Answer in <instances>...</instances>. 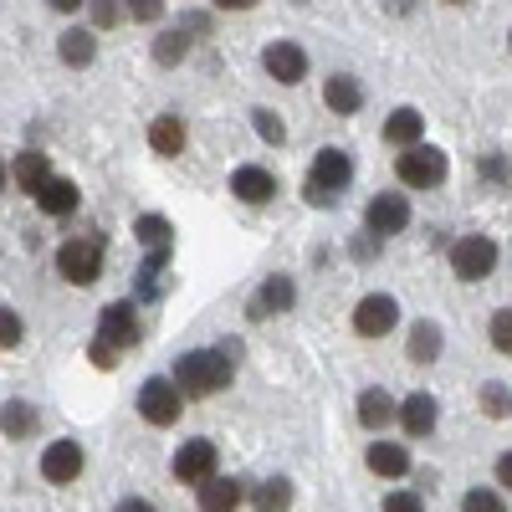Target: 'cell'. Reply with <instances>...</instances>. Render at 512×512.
<instances>
[{
	"label": "cell",
	"instance_id": "bcb514c9",
	"mask_svg": "<svg viewBox=\"0 0 512 512\" xmlns=\"http://www.w3.org/2000/svg\"><path fill=\"white\" fill-rule=\"evenodd\" d=\"M451 6H456V0H451Z\"/></svg>",
	"mask_w": 512,
	"mask_h": 512
},
{
	"label": "cell",
	"instance_id": "ba28073f",
	"mask_svg": "<svg viewBox=\"0 0 512 512\" xmlns=\"http://www.w3.org/2000/svg\"><path fill=\"white\" fill-rule=\"evenodd\" d=\"M98 344H108L113 354H123V349L139 344V313H134V303H108V308H103V318H98Z\"/></svg>",
	"mask_w": 512,
	"mask_h": 512
},
{
	"label": "cell",
	"instance_id": "f6af8a7d",
	"mask_svg": "<svg viewBox=\"0 0 512 512\" xmlns=\"http://www.w3.org/2000/svg\"><path fill=\"white\" fill-rule=\"evenodd\" d=\"M52 11H77V6H88V0H47Z\"/></svg>",
	"mask_w": 512,
	"mask_h": 512
},
{
	"label": "cell",
	"instance_id": "e0dca14e",
	"mask_svg": "<svg viewBox=\"0 0 512 512\" xmlns=\"http://www.w3.org/2000/svg\"><path fill=\"white\" fill-rule=\"evenodd\" d=\"M11 175H16V185L26 190V195H41L57 175H52V159L47 154H36V149H26V154H16V164H11Z\"/></svg>",
	"mask_w": 512,
	"mask_h": 512
},
{
	"label": "cell",
	"instance_id": "4dcf8cb0",
	"mask_svg": "<svg viewBox=\"0 0 512 512\" xmlns=\"http://www.w3.org/2000/svg\"><path fill=\"white\" fill-rule=\"evenodd\" d=\"M482 415L487 420H507L512 415V390H507V384H482Z\"/></svg>",
	"mask_w": 512,
	"mask_h": 512
},
{
	"label": "cell",
	"instance_id": "83f0119b",
	"mask_svg": "<svg viewBox=\"0 0 512 512\" xmlns=\"http://www.w3.org/2000/svg\"><path fill=\"white\" fill-rule=\"evenodd\" d=\"M185 52H190V31H185V26H175V31H159V36H154V62H159V67H175V62H185Z\"/></svg>",
	"mask_w": 512,
	"mask_h": 512
},
{
	"label": "cell",
	"instance_id": "4316f807",
	"mask_svg": "<svg viewBox=\"0 0 512 512\" xmlns=\"http://www.w3.org/2000/svg\"><path fill=\"white\" fill-rule=\"evenodd\" d=\"M77 200H82V195H77V185H72V180H52L47 190L36 195V205L47 210V216H72Z\"/></svg>",
	"mask_w": 512,
	"mask_h": 512
},
{
	"label": "cell",
	"instance_id": "ac0fdd59",
	"mask_svg": "<svg viewBox=\"0 0 512 512\" xmlns=\"http://www.w3.org/2000/svg\"><path fill=\"white\" fill-rule=\"evenodd\" d=\"M364 466H369L374 477H390V482H395V477L410 472V451H405L400 441H374V446L364 451Z\"/></svg>",
	"mask_w": 512,
	"mask_h": 512
},
{
	"label": "cell",
	"instance_id": "f35d334b",
	"mask_svg": "<svg viewBox=\"0 0 512 512\" xmlns=\"http://www.w3.org/2000/svg\"><path fill=\"white\" fill-rule=\"evenodd\" d=\"M482 180H492V185H507V159L487 154V159H482Z\"/></svg>",
	"mask_w": 512,
	"mask_h": 512
},
{
	"label": "cell",
	"instance_id": "d6a6232c",
	"mask_svg": "<svg viewBox=\"0 0 512 512\" xmlns=\"http://www.w3.org/2000/svg\"><path fill=\"white\" fill-rule=\"evenodd\" d=\"M487 338H492V349H497V354H512V308H497V313H492Z\"/></svg>",
	"mask_w": 512,
	"mask_h": 512
},
{
	"label": "cell",
	"instance_id": "1f68e13d",
	"mask_svg": "<svg viewBox=\"0 0 512 512\" xmlns=\"http://www.w3.org/2000/svg\"><path fill=\"white\" fill-rule=\"evenodd\" d=\"M461 512H507V502H502V492H492V487H472L461 497Z\"/></svg>",
	"mask_w": 512,
	"mask_h": 512
},
{
	"label": "cell",
	"instance_id": "603a6c76",
	"mask_svg": "<svg viewBox=\"0 0 512 512\" xmlns=\"http://www.w3.org/2000/svg\"><path fill=\"white\" fill-rule=\"evenodd\" d=\"M57 57H62L67 67H93V57H98V41H93V31H82V26L62 31V36H57Z\"/></svg>",
	"mask_w": 512,
	"mask_h": 512
},
{
	"label": "cell",
	"instance_id": "ffe728a7",
	"mask_svg": "<svg viewBox=\"0 0 512 512\" xmlns=\"http://www.w3.org/2000/svg\"><path fill=\"white\" fill-rule=\"evenodd\" d=\"M185 123L175 118V113H159L154 123H149V149L154 154H164V159H175V154H185Z\"/></svg>",
	"mask_w": 512,
	"mask_h": 512
},
{
	"label": "cell",
	"instance_id": "8fae6325",
	"mask_svg": "<svg viewBox=\"0 0 512 512\" xmlns=\"http://www.w3.org/2000/svg\"><path fill=\"white\" fill-rule=\"evenodd\" d=\"M410 226V200L405 195H374L364 205V231L369 236H400Z\"/></svg>",
	"mask_w": 512,
	"mask_h": 512
},
{
	"label": "cell",
	"instance_id": "60d3db41",
	"mask_svg": "<svg viewBox=\"0 0 512 512\" xmlns=\"http://www.w3.org/2000/svg\"><path fill=\"white\" fill-rule=\"evenodd\" d=\"M88 359H93L98 369H113V364H118V354H113L108 344H98V338H93V344H88Z\"/></svg>",
	"mask_w": 512,
	"mask_h": 512
},
{
	"label": "cell",
	"instance_id": "6da1fadb",
	"mask_svg": "<svg viewBox=\"0 0 512 512\" xmlns=\"http://www.w3.org/2000/svg\"><path fill=\"white\" fill-rule=\"evenodd\" d=\"M169 379H175L185 395H216L231 384V359L221 349H190V354L175 359V374Z\"/></svg>",
	"mask_w": 512,
	"mask_h": 512
},
{
	"label": "cell",
	"instance_id": "8992f818",
	"mask_svg": "<svg viewBox=\"0 0 512 512\" xmlns=\"http://www.w3.org/2000/svg\"><path fill=\"white\" fill-rule=\"evenodd\" d=\"M139 415L149 425H175L185 415V390L175 379H144V390H139Z\"/></svg>",
	"mask_w": 512,
	"mask_h": 512
},
{
	"label": "cell",
	"instance_id": "ee69618b",
	"mask_svg": "<svg viewBox=\"0 0 512 512\" xmlns=\"http://www.w3.org/2000/svg\"><path fill=\"white\" fill-rule=\"evenodd\" d=\"M256 0H216V11H251Z\"/></svg>",
	"mask_w": 512,
	"mask_h": 512
},
{
	"label": "cell",
	"instance_id": "7402d4cb",
	"mask_svg": "<svg viewBox=\"0 0 512 512\" xmlns=\"http://www.w3.org/2000/svg\"><path fill=\"white\" fill-rule=\"evenodd\" d=\"M241 482L236 477H210L200 482V512H236L241 507Z\"/></svg>",
	"mask_w": 512,
	"mask_h": 512
},
{
	"label": "cell",
	"instance_id": "d590c367",
	"mask_svg": "<svg viewBox=\"0 0 512 512\" xmlns=\"http://www.w3.org/2000/svg\"><path fill=\"white\" fill-rule=\"evenodd\" d=\"M384 512H425V502H420V492H390Z\"/></svg>",
	"mask_w": 512,
	"mask_h": 512
},
{
	"label": "cell",
	"instance_id": "7bdbcfd3",
	"mask_svg": "<svg viewBox=\"0 0 512 512\" xmlns=\"http://www.w3.org/2000/svg\"><path fill=\"white\" fill-rule=\"evenodd\" d=\"M113 512H154V507H149V502H144V497H123V502H118V507H113Z\"/></svg>",
	"mask_w": 512,
	"mask_h": 512
},
{
	"label": "cell",
	"instance_id": "e575fe53",
	"mask_svg": "<svg viewBox=\"0 0 512 512\" xmlns=\"http://www.w3.org/2000/svg\"><path fill=\"white\" fill-rule=\"evenodd\" d=\"M16 344H21V313L0 308V349H16Z\"/></svg>",
	"mask_w": 512,
	"mask_h": 512
},
{
	"label": "cell",
	"instance_id": "7dc6e473",
	"mask_svg": "<svg viewBox=\"0 0 512 512\" xmlns=\"http://www.w3.org/2000/svg\"><path fill=\"white\" fill-rule=\"evenodd\" d=\"M507 41H512V36H507Z\"/></svg>",
	"mask_w": 512,
	"mask_h": 512
},
{
	"label": "cell",
	"instance_id": "d6986e66",
	"mask_svg": "<svg viewBox=\"0 0 512 512\" xmlns=\"http://www.w3.org/2000/svg\"><path fill=\"white\" fill-rule=\"evenodd\" d=\"M390 420H400V405L390 400V390L369 384V390L359 395V425H364V431H384Z\"/></svg>",
	"mask_w": 512,
	"mask_h": 512
},
{
	"label": "cell",
	"instance_id": "74e56055",
	"mask_svg": "<svg viewBox=\"0 0 512 512\" xmlns=\"http://www.w3.org/2000/svg\"><path fill=\"white\" fill-rule=\"evenodd\" d=\"M113 21H118V0H93V26L108 31Z\"/></svg>",
	"mask_w": 512,
	"mask_h": 512
},
{
	"label": "cell",
	"instance_id": "9a60e30c",
	"mask_svg": "<svg viewBox=\"0 0 512 512\" xmlns=\"http://www.w3.org/2000/svg\"><path fill=\"white\" fill-rule=\"evenodd\" d=\"M436 420H441V410H436V395H425V390L405 395V405H400V425H405V436H410V441L431 436V431H436Z\"/></svg>",
	"mask_w": 512,
	"mask_h": 512
},
{
	"label": "cell",
	"instance_id": "b9f144b4",
	"mask_svg": "<svg viewBox=\"0 0 512 512\" xmlns=\"http://www.w3.org/2000/svg\"><path fill=\"white\" fill-rule=\"evenodd\" d=\"M497 482L512 492V451H502V456H497Z\"/></svg>",
	"mask_w": 512,
	"mask_h": 512
},
{
	"label": "cell",
	"instance_id": "7c38bea8",
	"mask_svg": "<svg viewBox=\"0 0 512 512\" xmlns=\"http://www.w3.org/2000/svg\"><path fill=\"white\" fill-rule=\"evenodd\" d=\"M82 446L77 441H52L47 451H41V477H47L52 487H67V482H77L82 477Z\"/></svg>",
	"mask_w": 512,
	"mask_h": 512
},
{
	"label": "cell",
	"instance_id": "836d02e7",
	"mask_svg": "<svg viewBox=\"0 0 512 512\" xmlns=\"http://www.w3.org/2000/svg\"><path fill=\"white\" fill-rule=\"evenodd\" d=\"M251 123H256V134H262L267 144H282V139H287V128H282L277 108H251Z\"/></svg>",
	"mask_w": 512,
	"mask_h": 512
},
{
	"label": "cell",
	"instance_id": "277c9868",
	"mask_svg": "<svg viewBox=\"0 0 512 512\" xmlns=\"http://www.w3.org/2000/svg\"><path fill=\"white\" fill-rule=\"evenodd\" d=\"M395 175H400V185H410V190H436V185L446 180V154H441L436 144L400 149V159H395Z\"/></svg>",
	"mask_w": 512,
	"mask_h": 512
},
{
	"label": "cell",
	"instance_id": "3957f363",
	"mask_svg": "<svg viewBox=\"0 0 512 512\" xmlns=\"http://www.w3.org/2000/svg\"><path fill=\"white\" fill-rule=\"evenodd\" d=\"M354 180V159L344 149H318L313 159V175H308V200L313 205H333L338 190H344Z\"/></svg>",
	"mask_w": 512,
	"mask_h": 512
},
{
	"label": "cell",
	"instance_id": "7a4b0ae2",
	"mask_svg": "<svg viewBox=\"0 0 512 512\" xmlns=\"http://www.w3.org/2000/svg\"><path fill=\"white\" fill-rule=\"evenodd\" d=\"M57 272L72 282V287H93L103 277V246L93 236H67L57 246Z\"/></svg>",
	"mask_w": 512,
	"mask_h": 512
},
{
	"label": "cell",
	"instance_id": "44dd1931",
	"mask_svg": "<svg viewBox=\"0 0 512 512\" xmlns=\"http://www.w3.org/2000/svg\"><path fill=\"white\" fill-rule=\"evenodd\" d=\"M420 134H425V118H420L415 108H395L390 118H384V139H390L395 149H415V144H425Z\"/></svg>",
	"mask_w": 512,
	"mask_h": 512
},
{
	"label": "cell",
	"instance_id": "f1b7e54d",
	"mask_svg": "<svg viewBox=\"0 0 512 512\" xmlns=\"http://www.w3.org/2000/svg\"><path fill=\"white\" fill-rule=\"evenodd\" d=\"M164 267H169V256H144V267H139V297L144 303L164 297Z\"/></svg>",
	"mask_w": 512,
	"mask_h": 512
},
{
	"label": "cell",
	"instance_id": "d4e9b609",
	"mask_svg": "<svg viewBox=\"0 0 512 512\" xmlns=\"http://www.w3.org/2000/svg\"><path fill=\"white\" fill-rule=\"evenodd\" d=\"M251 507H256V512H287V507H292V482H287V477L256 482V487H251Z\"/></svg>",
	"mask_w": 512,
	"mask_h": 512
},
{
	"label": "cell",
	"instance_id": "2e32d148",
	"mask_svg": "<svg viewBox=\"0 0 512 512\" xmlns=\"http://www.w3.org/2000/svg\"><path fill=\"white\" fill-rule=\"evenodd\" d=\"M323 103H328V113H338V118L359 113V103H364L359 77H349V72H333V77L323 82Z\"/></svg>",
	"mask_w": 512,
	"mask_h": 512
},
{
	"label": "cell",
	"instance_id": "f546056e",
	"mask_svg": "<svg viewBox=\"0 0 512 512\" xmlns=\"http://www.w3.org/2000/svg\"><path fill=\"white\" fill-rule=\"evenodd\" d=\"M0 425H6L11 441H26V436L36 431V410H31L26 400H6V420H0Z\"/></svg>",
	"mask_w": 512,
	"mask_h": 512
},
{
	"label": "cell",
	"instance_id": "52a82bcc",
	"mask_svg": "<svg viewBox=\"0 0 512 512\" xmlns=\"http://www.w3.org/2000/svg\"><path fill=\"white\" fill-rule=\"evenodd\" d=\"M297 308V282L292 277H282V272H272L262 287L251 292V303H246V318H282V313H292Z\"/></svg>",
	"mask_w": 512,
	"mask_h": 512
},
{
	"label": "cell",
	"instance_id": "5bb4252c",
	"mask_svg": "<svg viewBox=\"0 0 512 512\" xmlns=\"http://www.w3.org/2000/svg\"><path fill=\"white\" fill-rule=\"evenodd\" d=\"M231 195L241 205H267L277 195V180H272V169H256V164H241L236 175H231Z\"/></svg>",
	"mask_w": 512,
	"mask_h": 512
},
{
	"label": "cell",
	"instance_id": "9c48e42d",
	"mask_svg": "<svg viewBox=\"0 0 512 512\" xmlns=\"http://www.w3.org/2000/svg\"><path fill=\"white\" fill-rule=\"evenodd\" d=\"M262 72L272 82H282V88H297V82L308 77V52L297 47V41H272V47L262 52Z\"/></svg>",
	"mask_w": 512,
	"mask_h": 512
},
{
	"label": "cell",
	"instance_id": "cb8c5ba5",
	"mask_svg": "<svg viewBox=\"0 0 512 512\" xmlns=\"http://www.w3.org/2000/svg\"><path fill=\"white\" fill-rule=\"evenodd\" d=\"M134 236L149 256H169V246H175V226H169L164 216H139L134 221Z\"/></svg>",
	"mask_w": 512,
	"mask_h": 512
},
{
	"label": "cell",
	"instance_id": "484cf974",
	"mask_svg": "<svg viewBox=\"0 0 512 512\" xmlns=\"http://www.w3.org/2000/svg\"><path fill=\"white\" fill-rule=\"evenodd\" d=\"M410 359H415V364H436V359H441V328H436L431 318H420V323L410 328Z\"/></svg>",
	"mask_w": 512,
	"mask_h": 512
},
{
	"label": "cell",
	"instance_id": "30bf717a",
	"mask_svg": "<svg viewBox=\"0 0 512 512\" xmlns=\"http://www.w3.org/2000/svg\"><path fill=\"white\" fill-rule=\"evenodd\" d=\"M395 323H400V303H395L390 292H369L364 303L354 308V333L359 338H384Z\"/></svg>",
	"mask_w": 512,
	"mask_h": 512
},
{
	"label": "cell",
	"instance_id": "ab89813d",
	"mask_svg": "<svg viewBox=\"0 0 512 512\" xmlns=\"http://www.w3.org/2000/svg\"><path fill=\"white\" fill-rule=\"evenodd\" d=\"M180 26L190 31V41H205V36H210V16H200V11H190Z\"/></svg>",
	"mask_w": 512,
	"mask_h": 512
},
{
	"label": "cell",
	"instance_id": "4fadbf2b",
	"mask_svg": "<svg viewBox=\"0 0 512 512\" xmlns=\"http://www.w3.org/2000/svg\"><path fill=\"white\" fill-rule=\"evenodd\" d=\"M216 477V441H185L175 451V482H210Z\"/></svg>",
	"mask_w": 512,
	"mask_h": 512
},
{
	"label": "cell",
	"instance_id": "8d00e7d4",
	"mask_svg": "<svg viewBox=\"0 0 512 512\" xmlns=\"http://www.w3.org/2000/svg\"><path fill=\"white\" fill-rule=\"evenodd\" d=\"M123 11L134 16V21H159V11H164V0H123Z\"/></svg>",
	"mask_w": 512,
	"mask_h": 512
},
{
	"label": "cell",
	"instance_id": "5b68a950",
	"mask_svg": "<svg viewBox=\"0 0 512 512\" xmlns=\"http://www.w3.org/2000/svg\"><path fill=\"white\" fill-rule=\"evenodd\" d=\"M492 267H497V241L492 236H461L451 246V272L461 282H487Z\"/></svg>",
	"mask_w": 512,
	"mask_h": 512
}]
</instances>
